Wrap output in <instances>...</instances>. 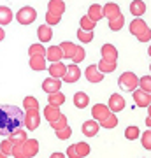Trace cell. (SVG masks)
Returning <instances> with one entry per match:
<instances>
[{
    "label": "cell",
    "mask_w": 151,
    "mask_h": 158,
    "mask_svg": "<svg viewBox=\"0 0 151 158\" xmlns=\"http://www.w3.org/2000/svg\"><path fill=\"white\" fill-rule=\"evenodd\" d=\"M63 102H65V95L62 93V90L60 91H53V93H48V104L60 107V106H63Z\"/></svg>",
    "instance_id": "d4e9b609"
},
{
    "label": "cell",
    "mask_w": 151,
    "mask_h": 158,
    "mask_svg": "<svg viewBox=\"0 0 151 158\" xmlns=\"http://www.w3.org/2000/svg\"><path fill=\"white\" fill-rule=\"evenodd\" d=\"M144 12H146L144 0H132L130 2V14H134L135 18H141Z\"/></svg>",
    "instance_id": "ffe728a7"
},
{
    "label": "cell",
    "mask_w": 151,
    "mask_h": 158,
    "mask_svg": "<svg viewBox=\"0 0 151 158\" xmlns=\"http://www.w3.org/2000/svg\"><path fill=\"white\" fill-rule=\"evenodd\" d=\"M37 37H39L40 42H49L53 39V30H51L49 25H40L37 28Z\"/></svg>",
    "instance_id": "44dd1931"
},
{
    "label": "cell",
    "mask_w": 151,
    "mask_h": 158,
    "mask_svg": "<svg viewBox=\"0 0 151 158\" xmlns=\"http://www.w3.org/2000/svg\"><path fill=\"white\" fill-rule=\"evenodd\" d=\"M42 90H44L46 93L60 91V90H62V79H56V77H48V79H44V83H42Z\"/></svg>",
    "instance_id": "7c38bea8"
},
{
    "label": "cell",
    "mask_w": 151,
    "mask_h": 158,
    "mask_svg": "<svg viewBox=\"0 0 151 158\" xmlns=\"http://www.w3.org/2000/svg\"><path fill=\"white\" fill-rule=\"evenodd\" d=\"M118 85L123 91H134L139 86V77L134 72H123L118 79Z\"/></svg>",
    "instance_id": "277c9868"
},
{
    "label": "cell",
    "mask_w": 151,
    "mask_h": 158,
    "mask_svg": "<svg viewBox=\"0 0 151 158\" xmlns=\"http://www.w3.org/2000/svg\"><path fill=\"white\" fill-rule=\"evenodd\" d=\"M23 111L18 106L2 104L0 106V135H9L12 130L23 125Z\"/></svg>",
    "instance_id": "6da1fadb"
},
{
    "label": "cell",
    "mask_w": 151,
    "mask_h": 158,
    "mask_svg": "<svg viewBox=\"0 0 151 158\" xmlns=\"http://www.w3.org/2000/svg\"><path fill=\"white\" fill-rule=\"evenodd\" d=\"M84 76H86V79L90 83H100L104 79V74L97 69V65H88V69L84 70Z\"/></svg>",
    "instance_id": "5bb4252c"
},
{
    "label": "cell",
    "mask_w": 151,
    "mask_h": 158,
    "mask_svg": "<svg viewBox=\"0 0 151 158\" xmlns=\"http://www.w3.org/2000/svg\"><path fill=\"white\" fill-rule=\"evenodd\" d=\"M79 23H81V28L88 30V32H93V30H95V27H97V21H93L88 14H84V16L81 18V21H79Z\"/></svg>",
    "instance_id": "4dcf8cb0"
},
{
    "label": "cell",
    "mask_w": 151,
    "mask_h": 158,
    "mask_svg": "<svg viewBox=\"0 0 151 158\" xmlns=\"http://www.w3.org/2000/svg\"><path fill=\"white\" fill-rule=\"evenodd\" d=\"M107 107L111 113H120V111H123L125 109V98L120 93H112L109 97V102H107Z\"/></svg>",
    "instance_id": "ba28073f"
},
{
    "label": "cell",
    "mask_w": 151,
    "mask_h": 158,
    "mask_svg": "<svg viewBox=\"0 0 151 158\" xmlns=\"http://www.w3.org/2000/svg\"><path fill=\"white\" fill-rule=\"evenodd\" d=\"M109 113H111V111H109V107H107L106 104H97V106H93V107H91V116H93V119H95V121L104 119Z\"/></svg>",
    "instance_id": "e0dca14e"
},
{
    "label": "cell",
    "mask_w": 151,
    "mask_h": 158,
    "mask_svg": "<svg viewBox=\"0 0 151 158\" xmlns=\"http://www.w3.org/2000/svg\"><path fill=\"white\" fill-rule=\"evenodd\" d=\"M118 14H121V11H120V6H118V4L109 2V4H106V6H102V18L112 19V18H116Z\"/></svg>",
    "instance_id": "4fadbf2b"
},
{
    "label": "cell",
    "mask_w": 151,
    "mask_h": 158,
    "mask_svg": "<svg viewBox=\"0 0 151 158\" xmlns=\"http://www.w3.org/2000/svg\"><path fill=\"white\" fill-rule=\"evenodd\" d=\"M88 104H90V97H88V93H84V91H78V93L74 95V106H76L78 109L88 107Z\"/></svg>",
    "instance_id": "603a6c76"
},
{
    "label": "cell",
    "mask_w": 151,
    "mask_h": 158,
    "mask_svg": "<svg viewBox=\"0 0 151 158\" xmlns=\"http://www.w3.org/2000/svg\"><path fill=\"white\" fill-rule=\"evenodd\" d=\"M99 125H100L102 128H107V130H111V128H114L118 125V118H116V113H109L106 116L104 119H100L99 121Z\"/></svg>",
    "instance_id": "4316f807"
},
{
    "label": "cell",
    "mask_w": 151,
    "mask_h": 158,
    "mask_svg": "<svg viewBox=\"0 0 151 158\" xmlns=\"http://www.w3.org/2000/svg\"><path fill=\"white\" fill-rule=\"evenodd\" d=\"M78 39L81 40V42H91V40H93V32H88V30L79 28L78 30Z\"/></svg>",
    "instance_id": "8d00e7d4"
},
{
    "label": "cell",
    "mask_w": 151,
    "mask_h": 158,
    "mask_svg": "<svg viewBox=\"0 0 151 158\" xmlns=\"http://www.w3.org/2000/svg\"><path fill=\"white\" fill-rule=\"evenodd\" d=\"M46 60L48 62H60V60H63V55H62V48L60 46H51V48H48L46 49Z\"/></svg>",
    "instance_id": "2e32d148"
},
{
    "label": "cell",
    "mask_w": 151,
    "mask_h": 158,
    "mask_svg": "<svg viewBox=\"0 0 151 158\" xmlns=\"http://www.w3.org/2000/svg\"><path fill=\"white\" fill-rule=\"evenodd\" d=\"M102 58L104 60H111V62H118V49L112 44H104L100 48Z\"/></svg>",
    "instance_id": "ac0fdd59"
},
{
    "label": "cell",
    "mask_w": 151,
    "mask_h": 158,
    "mask_svg": "<svg viewBox=\"0 0 151 158\" xmlns=\"http://www.w3.org/2000/svg\"><path fill=\"white\" fill-rule=\"evenodd\" d=\"M11 149H12V142L9 139H4L2 144H0V151L4 153L6 156H11Z\"/></svg>",
    "instance_id": "b9f144b4"
},
{
    "label": "cell",
    "mask_w": 151,
    "mask_h": 158,
    "mask_svg": "<svg viewBox=\"0 0 151 158\" xmlns=\"http://www.w3.org/2000/svg\"><path fill=\"white\" fill-rule=\"evenodd\" d=\"M139 86H141V90H144L149 93L151 91V76H144V77H141L139 79Z\"/></svg>",
    "instance_id": "ab89813d"
},
{
    "label": "cell",
    "mask_w": 151,
    "mask_h": 158,
    "mask_svg": "<svg viewBox=\"0 0 151 158\" xmlns=\"http://www.w3.org/2000/svg\"><path fill=\"white\" fill-rule=\"evenodd\" d=\"M28 55H30V56H32V55H42V56H44L46 48L42 44H32L30 48H28Z\"/></svg>",
    "instance_id": "74e56055"
},
{
    "label": "cell",
    "mask_w": 151,
    "mask_h": 158,
    "mask_svg": "<svg viewBox=\"0 0 151 158\" xmlns=\"http://www.w3.org/2000/svg\"><path fill=\"white\" fill-rule=\"evenodd\" d=\"M30 67H32V70H37V72L46 70V56H42V55H32L30 56Z\"/></svg>",
    "instance_id": "d6986e66"
},
{
    "label": "cell",
    "mask_w": 151,
    "mask_h": 158,
    "mask_svg": "<svg viewBox=\"0 0 151 158\" xmlns=\"http://www.w3.org/2000/svg\"><path fill=\"white\" fill-rule=\"evenodd\" d=\"M79 77H81V69L78 67V63H72V65H67L62 79L65 83H76Z\"/></svg>",
    "instance_id": "9c48e42d"
},
{
    "label": "cell",
    "mask_w": 151,
    "mask_h": 158,
    "mask_svg": "<svg viewBox=\"0 0 151 158\" xmlns=\"http://www.w3.org/2000/svg\"><path fill=\"white\" fill-rule=\"evenodd\" d=\"M130 34L135 35L137 40H141V42H149V39H151L149 27L141 18H135L134 21H130Z\"/></svg>",
    "instance_id": "3957f363"
},
{
    "label": "cell",
    "mask_w": 151,
    "mask_h": 158,
    "mask_svg": "<svg viewBox=\"0 0 151 158\" xmlns=\"http://www.w3.org/2000/svg\"><path fill=\"white\" fill-rule=\"evenodd\" d=\"M60 19H62V16H56V14L46 12V25H49V27H53V25H58V23H60Z\"/></svg>",
    "instance_id": "7bdbcfd3"
},
{
    "label": "cell",
    "mask_w": 151,
    "mask_h": 158,
    "mask_svg": "<svg viewBox=\"0 0 151 158\" xmlns=\"http://www.w3.org/2000/svg\"><path fill=\"white\" fill-rule=\"evenodd\" d=\"M40 123L39 109H27V113L23 114V125L27 127V130H35Z\"/></svg>",
    "instance_id": "8992f818"
},
{
    "label": "cell",
    "mask_w": 151,
    "mask_h": 158,
    "mask_svg": "<svg viewBox=\"0 0 151 158\" xmlns=\"http://www.w3.org/2000/svg\"><path fill=\"white\" fill-rule=\"evenodd\" d=\"M35 18H37V11H35L34 7H21L19 11H18L16 14V19L19 25H30V23H34L35 21Z\"/></svg>",
    "instance_id": "5b68a950"
},
{
    "label": "cell",
    "mask_w": 151,
    "mask_h": 158,
    "mask_svg": "<svg viewBox=\"0 0 151 158\" xmlns=\"http://www.w3.org/2000/svg\"><path fill=\"white\" fill-rule=\"evenodd\" d=\"M49 125H51V128H53V130H58V128H62V127H65V125H67V118H65V114L60 113V116H58L56 119H53V121H49Z\"/></svg>",
    "instance_id": "e575fe53"
},
{
    "label": "cell",
    "mask_w": 151,
    "mask_h": 158,
    "mask_svg": "<svg viewBox=\"0 0 151 158\" xmlns=\"http://www.w3.org/2000/svg\"><path fill=\"white\" fill-rule=\"evenodd\" d=\"M55 132H56V137H58V139H62V141H67L69 137L72 135V128H70L69 125H65V127H62V128L55 130Z\"/></svg>",
    "instance_id": "836d02e7"
},
{
    "label": "cell",
    "mask_w": 151,
    "mask_h": 158,
    "mask_svg": "<svg viewBox=\"0 0 151 158\" xmlns=\"http://www.w3.org/2000/svg\"><path fill=\"white\" fill-rule=\"evenodd\" d=\"M88 16L93 19V21H99V19H102V6H99V4H93V6L88 9Z\"/></svg>",
    "instance_id": "d6a6232c"
},
{
    "label": "cell",
    "mask_w": 151,
    "mask_h": 158,
    "mask_svg": "<svg viewBox=\"0 0 151 158\" xmlns=\"http://www.w3.org/2000/svg\"><path fill=\"white\" fill-rule=\"evenodd\" d=\"M60 116V107H56V106H46L44 107V118L48 119V121H53V119H56Z\"/></svg>",
    "instance_id": "f1b7e54d"
},
{
    "label": "cell",
    "mask_w": 151,
    "mask_h": 158,
    "mask_svg": "<svg viewBox=\"0 0 151 158\" xmlns=\"http://www.w3.org/2000/svg\"><path fill=\"white\" fill-rule=\"evenodd\" d=\"M118 67V63L116 62H111V60H104L102 58L100 62H99V65H97V69L100 70L102 74H109V72H114Z\"/></svg>",
    "instance_id": "484cf974"
},
{
    "label": "cell",
    "mask_w": 151,
    "mask_h": 158,
    "mask_svg": "<svg viewBox=\"0 0 151 158\" xmlns=\"http://www.w3.org/2000/svg\"><path fill=\"white\" fill-rule=\"evenodd\" d=\"M7 139H9V141L12 142V146H14V144H19V142H23L25 139H27V132H25V130H23L21 127H19V128L12 130L11 134L7 135Z\"/></svg>",
    "instance_id": "7402d4cb"
},
{
    "label": "cell",
    "mask_w": 151,
    "mask_h": 158,
    "mask_svg": "<svg viewBox=\"0 0 151 158\" xmlns=\"http://www.w3.org/2000/svg\"><path fill=\"white\" fill-rule=\"evenodd\" d=\"M142 146L144 149H151V130H146L144 134H142Z\"/></svg>",
    "instance_id": "ee69618b"
},
{
    "label": "cell",
    "mask_w": 151,
    "mask_h": 158,
    "mask_svg": "<svg viewBox=\"0 0 151 158\" xmlns=\"http://www.w3.org/2000/svg\"><path fill=\"white\" fill-rule=\"evenodd\" d=\"M65 2L63 0H49L48 2V12L51 14H56V16H62L63 12H65Z\"/></svg>",
    "instance_id": "9a60e30c"
},
{
    "label": "cell",
    "mask_w": 151,
    "mask_h": 158,
    "mask_svg": "<svg viewBox=\"0 0 151 158\" xmlns=\"http://www.w3.org/2000/svg\"><path fill=\"white\" fill-rule=\"evenodd\" d=\"M132 97H134L135 104H137L139 107H149V104H151V95L148 93V91L141 90L139 86H137V88L132 91Z\"/></svg>",
    "instance_id": "52a82bcc"
},
{
    "label": "cell",
    "mask_w": 151,
    "mask_h": 158,
    "mask_svg": "<svg viewBox=\"0 0 151 158\" xmlns=\"http://www.w3.org/2000/svg\"><path fill=\"white\" fill-rule=\"evenodd\" d=\"M39 153V141L37 139H25L19 144H14L11 149V156L16 158H32Z\"/></svg>",
    "instance_id": "7a4b0ae2"
},
{
    "label": "cell",
    "mask_w": 151,
    "mask_h": 158,
    "mask_svg": "<svg viewBox=\"0 0 151 158\" xmlns=\"http://www.w3.org/2000/svg\"><path fill=\"white\" fill-rule=\"evenodd\" d=\"M51 156H53V158H63L65 155H63V153H53Z\"/></svg>",
    "instance_id": "bcb514c9"
},
{
    "label": "cell",
    "mask_w": 151,
    "mask_h": 158,
    "mask_svg": "<svg viewBox=\"0 0 151 158\" xmlns=\"http://www.w3.org/2000/svg\"><path fill=\"white\" fill-rule=\"evenodd\" d=\"M12 21V11L6 6H0V25H9Z\"/></svg>",
    "instance_id": "83f0119b"
},
{
    "label": "cell",
    "mask_w": 151,
    "mask_h": 158,
    "mask_svg": "<svg viewBox=\"0 0 151 158\" xmlns=\"http://www.w3.org/2000/svg\"><path fill=\"white\" fill-rule=\"evenodd\" d=\"M60 48H62V55H63V58H67V60H70V58L74 56L76 49H78V46L74 44V42H69V40H63L62 44H60Z\"/></svg>",
    "instance_id": "cb8c5ba5"
},
{
    "label": "cell",
    "mask_w": 151,
    "mask_h": 158,
    "mask_svg": "<svg viewBox=\"0 0 151 158\" xmlns=\"http://www.w3.org/2000/svg\"><path fill=\"white\" fill-rule=\"evenodd\" d=\"M4 37H6V32H4V28H2V27H0V42L4 40Z\"/></svg>",
    "instance_id": "7dc6e473"
},
{
    "label": "cell",
    "mask_w": 151,
    "mask_h": 158,
    "mask_svg": "<svg viewBox=\"0 0 151 158\" xmlns=\"http://www.w3.org/2000/svg\"><path fill=\"white\" fill-rule=\"evenodd\" d=\"M65 69H67V65L62 63V60H60V62H51V65L48 67V72H49L51 77L62 79L63 74H65Z\"/></svg>",
    "instance_id": "8fae6325"
},
{
    "label": "cell",
    "mask_w": 151,
    "mask_h": 158,
    "mask_svg": "<svg viewBox=\"0 0 151 158\" xmlns=\"http://www.w3.org/2000/svg\"><path fill=\"white\" fill-rule=\"evenodd\" d=\"M99 128H100L99 121H95V119H88V121H84L83 123L81 132H83V135H86V137H95L97 134H99Z\"/></svg>",
    "instance_id": "30bf717a"
},
{
    "label": "cell",
    "mask_w": 151,
    "mask_h": 158,
    "mask_svg": "<svg viewBox=\"0 0 151 158\" xmlns=\"http://www.w3.org/2000/svg\"><path fill=\"white\" fill-rule=\"evenodd\" d=\"M2 156H6V155H4V153H2V151H0V158H2Z\"/></svg>",
    "instance_id": "c3c4849f"
},
{
    "label": "cell",
    "mask_w": 151,
    "mask_h": 158,
    "mask_svg": "<svg viewBox=\"0 0 151 158\" xmlns=\"http://www.w3.org/2000/svg\"><path fill=\"white\" fill-rule=\"evenodd\" d=\"M84 56H86V53H84V49L81 48V46H78V49H76V53H74V56L70 58L74 63H81L84 60Z\"/></svg>",
    "instance_id": "60d3db41"
},
{
    "label": "cell",
    "mask_w": 151,
    "mask_h": 158,
    "mask_svg": "<svg viewBox=\"0 0 151 158\" xmlns=\"http://www.w3.org/2000/svg\"><path fill=\"white\" fill-rule=\"evenodd\" d=\"M125 25V18L123 14H118L116 18H112V19H109V28L112 30V32H118V30H121Z\"/></svg>",
    "instance_id": "f546056e"
},
{
    "label": "cell",
    "mask_w": 151,
    "mask_h": 158,
    "mask_svg": "<svg viewBox=\"0 0 151 158\" xmlns=\"http://www.w3.org/2000/svg\"><path fill=\"white\" fill-rule=\"evenodd\" d=\"M23 107L25 109H39V100L35 97H25L23 98Z\"/></svg>",
    "instance_id": "d590c367"
},
{
    "label": "cell",
    "mask_w": 151,
    "mask_h": 158,
    "mask_svg": "<svg viewBox=\"0 0 151 158\" xmlns=\"http://www.w3.org/2000/svg\"><path fill=\"white\" fill-rule=\"evenodd\" d=\"M74 148H76V153H78V158H83V156H88L90 155V146L86 144V142H76L74 144Z\"/></svg>",
    "instance_id": "1f68e13d"
},
{
    "label": "cell",
    "mask_w": 151,
    "mask_h": 158,
    "mask_svg": "<svg viewBox=\"0 0 151 158\" xmlns=\"http://www.w3.org/2000/svg\"><path fill=\"white\" fill-rule=\"evenodd\" d=\"M67 156H69V158H78V153H76V148H74V144H72V146H69Z\"/></svg>",
    "instance_id": "f6af8a7d"
},
{
    "label": "cell",
    "mask_w": 151,
    "mask_h": 158,
    "mask_svg": "<svg viewBox=\"0 0 151 158\" xmlns=\"http://www.w3.org/2000/svg\"><path fill=\"white\" fill-rule=\"evenodd\" d=\"M141 134V130L137 128V127H128V128L125 130V137L128 139V141H135L137 137H139Z\"/></svg>",
    "instance_id": "f35d334b"
}]
</instances>
